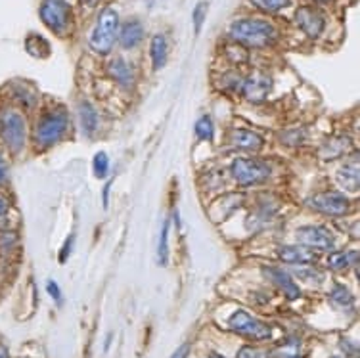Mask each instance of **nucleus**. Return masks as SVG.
Listing matches in <instances>:
<instances>
[{"label":"nucleus","instance_id":"f257e3e1","mask_svg":"<svg viewBox=\"0 0 360 358\" xmlns=\"http://www.w3.org/2000/svg\"><path fill=\"white\" fill-rule=\"evenodd\" d=\"M229 34L236 44L248 49H266L278 41L276 27L261 18H242L232 21Z\"/></svg>","mask_w":360,"mask_h":358},{"label":"nucleus","instance_id":"f03ea898","mask_svg":"<svg viewBox=\"0 0 360 358\" xmlns=\"http://www.w3.org/2000/svg\"><path fill=\"white\" fill-rule=\"evenodd\" d=\"M117 33L119 14L113 8H104V10L100 12V15H98L96 25L92 29V33H90V49L100 56L110 54L111 49H113V44L117 41Z\"/></svg>","mask_w":360,"mask_h":358},{"label":"nucleus","instance_id":"7ed1b4c3","mask_svg":"<svg viewBox=\"0 0 360 358\" xmlns=\"http://www.w3.org/2000/svg\"><path fill=\"white\" fill-rule=\"evenodd\" d=\"M230 174L240 186H257L270 179L272 169L263 159L238 158L230 165Z\"/></svg>","mask_w":360,"mask_h":358},{"label":"nucleus","instance_id":"20e7f679","mask_svg":"<svg viewBox=\"0 0 360 358\" xmlns=\"http://www.w3.org/2000/svg\"><path fill=\"white\" fill-rule=\"evenodd\" d=\"M70 127V119L68 113L63 110H52L49 113H44L35 129V142L41 148H49V146L56 144L58 140H62V136Z\"/></svg>","mask_w":360,"mask_h":358},{"label":"nucleus","instance_id":"39448f33","mask_svg":"<svg viewBox=\"0 0 360 358\" xmlns=\"http://www.w3.org/2000/svg\"><path fill=\"white\" fill-rule=\"evenodd\" d=\"M0 138L10 148V152L20 153L27 138V124L20 111L4 110L0 113Z\"/></svg>","mask_w":360,"mask_h":358},{"label":"nucleus","instance_id":"423d86ee","mask_svg":"<svg viewBox=\"0 0 360 358\" xmlns=\"http://www.w3.org/2000/svg\"><path fill=\"white\" fill-rule=\"evenodd\" d=\"M39 15L42 23L56 34L65 33L71 25V8L68 0H42Z\"/></svg>","mask_w":360,"mask_h":358},{"label":"nucleus","instance_id":"0eeeda50","mask_svg":"<svg viewBox=\"0 0 360 358\" xmlns=\"http://www.w3.org/2000/svg\"><path fill=\"white\" fill-rule=\"evenodd\" d=\"M230 330L236 331L238 335H243L248 339H255V341H266L272 338V328L264 324L263 320L251 317L248 310H236L234 314L229 320Z\"/></svg>","mask_w":360,"mask_h":358},{"label":"nucleus","instance_id":"6e6552de","mask_svg":"<svg viewBox=\"0 0 360 358\" xmlns=\"http://www.w3.org/2000/svg\"><path fill=\"white\" fill-rule=\"evenodd\" d=\"M307 205L311 207L312 211L328 215V217H343L351 209V200L347 196H343V193L324 192L309 198Z\"/></svg>","mask_w":360,"mask_h":358},{"label":"nucleus","instance_id":"1a4fd4ad","mask_svg":"<svg viewBox=\"0 0 360 358\" xmlns=\"http://www.w3.org/2000/svg\"><path fill=\"white\" fill-rule=\"evenodd\" d=\"M297 240L301 245L311 249H320V251H332L335 249V234L330 228L319 226V224H311V226L297 228Z\"/></svg>","mask_w":360,"mask_h":358},{"label":"nucleus","instance_id":"9d476101","mask_svg":"<svg viewBox=\"0 0 360 358\" xmlns=\"http://www.w3.org/2000/svg\"><path fill=\"white\" fill-rule=\"evenodd\" d=\"M242 94L251 103H263L272 90V77L264 71H255L242 81Z\"/></svg>","mask_w":360,"mask_h":358},{"label":"nucleus","instance_id":"9b49d317","mask_svg":"<svg viewBox=\"0 0 360 358\" xmlns=\"http://www.w3.org/2000/svg\"><path fill=\"white\" fill-rule=\"evenodd\" d=\"M295 23L309 39H319L326 29L324 14L314 6H299L295 12Z\"/></svg>","mask_w":360,"mask_h":358},{"label":"nucleus","instance_id":"f8f14e48","mask_svg":"<svg viewBox=\"0 0 360 358\" xmlns=\"http://www.w3.org/2000/svg\"><path fill=\"white\" fill-rule=\"evenodd\" d=\"M264 144L263 136L255 131H248V129H236L230 132L229 146L232 150H242V152H257L261 150Z\"/></svg>","mask_w":360,"mask_h":358},{"label":"nucleus","instance_id":"ddd939ff","mask_svg":"<svg viewBox=\"0 0 360 358\" xmlns=\"http://www.w3.org/2000/svg\"><path fill=\"white\" fill-rule=\"evenodd\" d=\"M266 276L270 278V282L278 286V290L282 291L290 301H295L299 295H301V290L299 286L295 283V280L291 278V274H288L285 270H280L276 267H270V269H264Z\"/></svg>","mask_w":360,"mask_h":358},{"label":"nucleus","instance_id":"4468645a","mask_svg":"<svg viewBox=\"0 0 360 358\" xmlns=\"http://www.w3.org/2000/svg\"><path fill=\"white\" fill-rule=\"evenodd\" d=\"M117 39L123 49H136L140 42L144 41V27H142V23L139 20H131L123 23V25H119Z\"/></svg>","mask_w":360,"mask_h":358},{"label":"nucleus","instance_id":"2eb2a0df","mask_svg":"<svg viewBox=\"0 0 360 358\" xmlns=\"http://www.w3.org/2000/svg\"><path fill=\"white\" fill-rule=\"evenodd\" d=\"M278 257L290 264H311L319 259L316 251L305 245H285L278 251Z\"/></svg>","mask_w":360,"mask_h":358},{"label":"nucleus","instance_id":"dca6fc26","mask_svg":"<svg viewBox=\"0 0 360 358\" xmlns=\"http://www.w3.org/2000/svg\"><path fill=\"white\" fill-rule=\"evenodd\" d=\"M108 73L117 84H121L123 89H131L134 84V69L125 58H113L108 65Z\"/></svg>","mask_w":360,"mask_h":358},{"label":"nucleus","instance_id":"f3484780","mask_svg":"<svg viewBox=\"0 0 360 358\" xmlns=\"http://www.w3.org/2000/svg\"><path fill=\"white\" fill-rule=\"evenodd\" d=\"M335 179H338V184H340L345 192L349 193H356L359 192L360 186V174H359V165H356V161L354 163H347L338 171L335 174Z\"/></svg>","mask_w":360,"mask_h":358},{"label":"nucleus","instance_id":"a211bd4d","mask_svg":"<svg viewBox=\"0 0 360 358\" xmlns=\"http://www.w3.org/2000/svg\"><path fill=\"white\" fill-rule=\"evenodd\" d=\"M351 150V140L347 136H333L330 138L324 146H322V150H320V158L326 159V161H330V159H338L341 155H345Z\"/></svg>","mask_w":360,"mask_h":358},{"label":"nucleus","instance_id":"6ab92c4d","mask_svg":"<svg viewBox=\"0 0 360 358\" xmlns=\"http://www.w3.org/2000/svg\"><path fill=\"white\" fill-rule=\"evenodd\" d=\"M79 121L83 127L84 134H94L100 124V117H98V111L94 110V106L89 102L79 103Z\"/></svg>","mask_w":360,"mask_h":358},{"label":"nucleus","instance_id":"aec40b11","mask_svg":"<svg viewBox=\"0 0 360 358\" xmlns=\"http://www.w3.org/2000/svg\"><path fill=\"white\" fill-rule=\"evenodd\" d=\"M167 39L163 34H155L150 42V58H152L153 69H161L167 63Z\"/></svg>","mask_w":360,"mask_h":358},{"label":"nucleus","instance_id":"412c9836","mask_svg":"<svg viewBox=\"0 0 360 358\" xmlns=\"http://www.w3.org/2000/svg\"><path fill=\"white\" fill-rule=\"evenodd\" d=\"M356 261H359L356 251H349V253H333V255H330L328 264L333 270H343L349 269V267H356Z\"/></svg>","mask_w":360,"mask_h":358},{"label":"nucleus","instance_id":"4be33fe9","mask_svg":"<svg viewBox=\"0 0 360 358\" xmlns=\"http://www.w3.org/2000/svg\"><path fill=\"white\" fill-rule=\"evenodd\" d=\"M25 49L35 58H46L50 54V44L39 34H29L27 41H25Z\"/></svg>","mask_w":360,"mask_h":358},{"label":"nucleus","instance_id":"5701e85b","mask_svg":"<svg viewBox=\"0 0 360 358\" xmlns=\"http://www.w3.org/2000/svg\"><path fill=\"white\" fill-rule=\"evenodd\" d=\"M330 301H332L335 307H340V309H349V307H353L354 303L351 291L347 290L345 286H341V283H338L332 290V293H330Z\"/></svg>","mask_w":360,"mask_h":358},{"label":"nucleus","instance_id":"b1692460","mask_svg":"<svg viewBox=\"0 0 360 358\" xmlns=\"http://www.w3.org/2000/svg\"><path fill=\"white\" fill-rule=\"evenodd\" d=\"M251 4L264 14H278L290 6V0H251Z\"/></svg>","mask_w":360,"mask_h":358},{"label":"nucleus","instance_id":"393cba45","mask_svg":"<svg viewBox=\"0 0 360 358\" xmlns=\"http://www.w3.org/2000/svg\"><path fill=\"white\" fill-rule=\"evenodd\" d=\"M195 136L200 138V140H213V132H215V124H213V121H211V117L209 115H203V117H200L198 121H195Z\"/></svg>","mask_w":360,"mask_h":358},{"label":"nucleus","instance_id":"a878e982","mask_svg":"<svg viewBox=\"0 0 360 358\" xmlns=\"http://www.w3.org/2000/svg\"><path fill=\"white\" fill-rule=\"evenodd\" d=\"M169 224L171 222H163V228H161V238L160 245H158V257H160V264H167V259H169Z\"/></svg>","mask_w":360,"mask_h":358},{"label":"nucleus","instance_id":"bb28decb","mask_svg":"<svg viewBox=\"0 0 360 358\" xmlns=\"http://www.w3.org/2000/svg\"><path fill=\"white\" fill-rule=\"evenodd\" d=\"M92 169H94V174L98 179H105L108 172H110V158L105 152H98L94 155V163H92Z\"/></svg>","mask_w":360,"mask_h":358},{"label":"nucleus","instance_id":"cd10ccee","mask_svg":"<svg viewBox=\"0 0 360 358\" xmlns=\"http://www.w3.org/2000/svg\"><path fill=\"white\" fill-rule=\"evenodd\" d=\"M278 358H301V345L299 341H290L280 351H276Z\"/></svg>","mask_w":360,"mask_h":358},{"label":"nucleus","instance_id":"c85d7f7f","mask_svg":"<svg viewBox=\"0 0 360 358\" xmlns=\"http://www.w3.org/2000/svg\"><path fill=\"white\" fill-rule=\"evenodd\" d=\"M205 15H207V2H200V4L194 8V14H192V21H194L195 33H200L201 27H203Z\"/></svg>","mask_w":360,"mask_h":358},{"label":"nucleus","instance_id":"c756f323","mask_svg":"<svg viewBox=\"0 0 360 358\" xmlns=\"http://www.w3.org/2000/svg\"><path fill=\"white\" fill-rule=\"evenodd\" d=\"M270 352L261 351V349H257V347H243L238 352V358H269Z\"/></svg>","mask_w":360,"mask_h":358},{"label":"nucleus","instance_id":"7c9ffc66","mask_svg":"<svg viewBox=\"0 0 360 358\" xmlns=\"http://www.w3.org/2000/svg\"><path fill=\"white\" fill-rule=\"evenodd\" d=\"M10 217V203L4 198H0V228L4 226Z\"/></svg>","mask_w":360,"mask_h":358},{"label":"nucleus","instance_id":"2f4dec72","mask_svg":"<svg viewBox=\"0 0 360 358\" xmlns=\"http://www.w3.org/2000/svg\"><path fill=\"white\" fill-rule=\"evenodd\" d=\"M46 291H49V295L54 299V301H62V291H60V288H58V283L54 282V280H49L46 282Z\"/></svg>","mask_w":360,"mask_h":358},{"label":"nucleus","instance_id":"473e14b6","mask_svg":"<svg viewBox=\"0 0 360 358\" xmlns=\"http://www.w3.org/2000/svg\"><path fill=\"white\" fill-rule=\"evenodd\" d=\"M8 174H10V171H8V161L6 158H4V153L0 152V184L6 182Z\"/></svg>","mask_w":360,"mask_h":358},{"label":"nucleus","instance_id":"72a5a7b5","mask_svg":"<svg viewBox=\"0 0 360 358\" xmlns=\"http://www.w3.org/2000/svg\"><path fill=\"white\" fill-rule=\"evenodd\" d=\"M188 354H190V345H182V347H179L176 351L173 352V357L171 358H188Z\"/></svg>","mask_w":360,"mask_h":358},{"label":"nucleus","instance_id":"f704fd0d","mask_svg":"<svg viewBox=\"0 0 360 358\" xmlns=\"http://www.w3.org/2000/svg\"><path fill=\"white\" fill-rule=\"evenodd\" d=\"M81 4H83L84 8H94L100 4V0H81Z\"/></svg>","mask_w":360,"mask_h":358},{"label":"nucleus","instance_id":"c9c22d12","mask_svg":"<svg viewBox=\"0 0 360 358\" xmlns=\"http://www.w3.org/2000/svg\"><path fill=\"white\" fill-rule=\"evenodd\" d=\"M0 358H10V354H8V351H6V347H2V345H0Z\"/></svg>","mask_w":360,"mask_h":358},{"label":"nucleus","instance_id":"e433bc0d","mask_svg":"<svg viewBox=\"0 0 360 358\" xmlns=\"http://www.w3.org/2000/svg\"><path fill=\"white\" fill-rule=\"evenodd\" d=\"M211 358H224V357H221V354H213V357Z\"/></svg>","mask_w":360,"mask_h":358},{"label":"nucleus","instance_id":"4c0bfd02","mask_svg":"<svg viewBox=\"0 0 360 358\" xmlns=\"http://www.w3.org/2000/svg\"><path fill=\"white\" fill-rule=\"evenodd\" d=\"M314 2H328V0H314Z\"/></svg>","mask_w":360,"mask_h":358},{"label":"nucleus","instance_id":"58836bf2","mask_svg":"<svg viewBox=\"0 0 360 358\" xmlns=\"http://www.w3.org/2000/svg\"><path fill=\"white\" fill-rule=\"evenodd\" d=\"M333 358H338V357H333Z\"/></svg>","mask_w":360,"mask_h":358}]
</instances>
